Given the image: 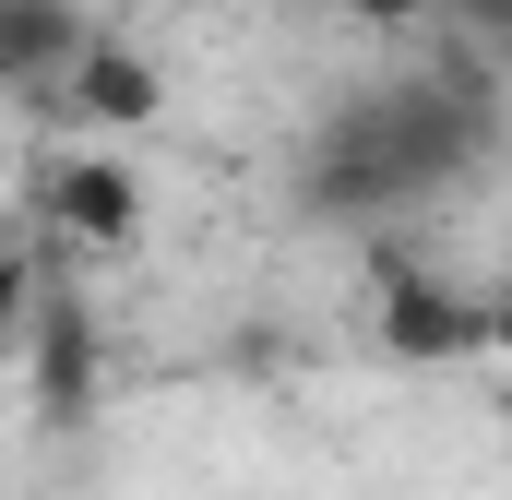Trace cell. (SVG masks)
<instances>
[{
	"label": "cell",
	"instance_id": "2",
	"mask_svg": "<svg viewBox=\"0 0 512 500\" xmlns=\"http://www.w3.org/2000/svg\"><path fill=\"white\" fill-rule=\"evenodd\" d=\"M0 48H12V84H48L60 60H96V36H84L60 0H12V12H0Z\"/></svg>",
	"mask_w": 512,
	"mask_h": 500
},
{
	"label": "cell",
	"instance_id": "3",
	"mask_svg": "<svg viewBox=\"0 0 512 500\" xmlns=\"http://www.w3.org/2000/svg\"><path fill=\"white\" fill-rule=\"evenodd\" d=\"M358 12H417V0H358Z\"/></svg>",
	"mask_w": 512,
	"mask_h": 500
},
{
	"label": "cell",
	"instance_id": "1",
	"mask_svg": "<svg viewBox=\"0 0 512 500\" xmlns=\"http://www.w3.org/2000/svg\"><path fill=\"white\" fill-rule=\"evenodd\" d=\"M477 155H489V84L477 72H393L382 96H358L310 143V203H334V215H405V203L453 191Z\"/></svg>",
	"mask_w": 512,
	"mask_h": 500
},
{
	"label": "cell",
	"instance_id": "4",
	"mask_svg": "<svg viewBox=\"0 0 512 500\" xmlns=\"http://www.w3.org/2000/svg\"><path fill=\"white\" fill-rule=\"evenodd\" d=\"M501 417H512V393H501Z\"/></svg>",
	"mask_w": 512,
	"mask_h": 500
}]
</instances>
